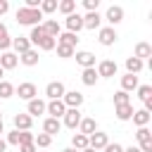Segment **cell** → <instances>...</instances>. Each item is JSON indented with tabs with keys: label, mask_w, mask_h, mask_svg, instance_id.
Instances as JSON below:
<instances>
[{
	"label": "cell",
	"mask_w": 152,
	"mask_h": 152,
	"mask_svg": "<svg viewBox=\"0 0 152 152\" xmlns=\"http://www.w3.org/2000/svg\"><path fill=\"white\" fill-rule=\"evenodd\" d=\"M5 142H7V145H19V131H12Z\"/></svg>",
	"instance_id": "42"
},
{
	"label": "cell",
	"mask_w": 152,
	"mask_h": 152,
	"mask_svg": "<svg viewBox=\"0 0 152 152\" xmlns=\"http://www.w3.org/2000/svg\"><path fill=\"white\" fill-rule=\"evenodd\" d=\"M55 45H57V40L48 36V38H45V40H43V43H40L38 48H40V50H55Z\"/></svg>",
	"instance_id": "41"
},
{
	"label": "cell",
	"mask_w": 152,
	"mask_h": 152,
	"mask_svg": "<svg viewBox=\"0 0 152 152\" xmlns=\"http://www.w3.org/2000/svg\"><path fill=\"white\" fill-rule=\"evenodd\" d=\"M0 81H2V69H0Z\"/></svg>",
	"instance_id": "52"
},
{
	"label": "cell",
	"mask_w": 152,
	"mask_h": 152,
	"mask_svg": "<svg viewBox=\"0 0 152 152\" xmlns=\"http://www.w3.org/2000/svg\"><path fill=\"white\" fill-rule=\"evenodd\" d=\"M40 10H28V7H19L17 10V21L21 26H40Z\"/></svg>",
	"instance_id": "1"
},
{
	"label": "cell",
	"mask_w": 152,
	"mask_h": 152,
	"mask_svg": "<svg viewBox=\"0 0 152 152\" xmlns=\"http://www.w3.org/2000/svg\"><path fill=\"white\" fill-rule=\"evenodd\" d=\"M0 119H2V114H0Z\"/></svg>",
	"instance_id": "53"
},
{
	"label": "cell",
	"mask_w": 152,
	"mask_h": 152,
	"mask_svg": "<svg viewBox=\"0 0 152 152\" xmlns=\"http://www.w3.org/2000/svg\"><path fill=\"white\" fill-rule=\"evenodd\" d=\"M138 97H140L142 102H150V100H152V88H150V86H138Z\"/></svg>",
	"instance_id": "38"
},
{
	"label": "cell",
	"mask_w": 152,
	"mask_h": 152,
	"mask_svg": "<svg viewBox=\"0 0 152 152\" xmlns=\"http://www.w3.org/2000/svg\"><path fill=\"white\" fill-rule=\"evenodd\" d=\"M19 152H36V145H19Z\"/></svg>",
	"instance_id": "45"
},
{
	"label": "cell",
	"mask_w": 152,
	"mask_h": 152,
	"mask_svg": "<svg viewBox=\"0 0 152 152\" xmlns=\"http://www.w3.org/2000/svg\"><path fill=\"white\" fill-rule=\"evenodd\" d=\"M81 112L78 109H66L64 112V126L66 128H78V124H81Z\"/></svg>",
	"instance_id": "10"
},
{
	"label": "cell",
	"mask_w": 152,
	"mask_h": 152,
	"mask_svg": "<svg viewBox=\"0 0 152 152\" xmlns=\"http://www.w3.org/2000/svg\"><path fill=\"white\" fill-rule=\"evenodd\" d=\"M81 152H95V150H90V147H86V150H81Z\"/></svg>",
	"instance_id": "51"
},
{
	"label": "cell",
	"mask_w": 152,
	"mask_h": 152,
	"mask_svg": "<svg viewBox=\"0 0 152 152\" xmlns=\"http://www.w3.org/2000/svg\"><path fill=\"white\" fill-rule=\"evenodd\" d=\"M97 76H102V78H112L114 74H116V62H112V59H102L100 64H97Z\"/></svg>",
	"instance_id": "7"
},
{
	"label": "cell",
	"mask_w": 152,
	"mask_h": 152,
	"mask_svg": "<svg viewBox=\"0 0 152 152\" xmlns=\"http://www.w3.org/2000/svg\"><path fill=\"white\" fill-rule=\"evenodd\" d=\"M55 48H57V55H59L62 59H69V57H74V48H69V45H59V43H57Z\"/></svg>",
	"instance_id": "37"
},
{
	"label": "cell",
	"mask_w": 152,
	"mask_h": 152,
	"mask_svg": "<svg viewBox=\"0 0 152 152\" xmlns=\"http://www.w3.org/2000/svg\"><path fill=\"white\" fill-rule=\"evenodd\" d=\"M57 10H59L62 14H66V17H69V14H74L76 2H74V0H64V2H59V5H57Z\"/></svg>",
	"instance_id": "34"
},
{
	"label": "cell",
	"mask_w": 152,
	"mask_h": 152,
	"mask_svg": "<svg viewBox=\"0 0 152 152\" xmlns=\"http://www.w3.org/2000/svg\"><path fill=\"white\" fill-rule=\"evenodd\" d=\"M5 150H7V142H5L2 138H0V152H5Z\"/></svg>",
	"instance_id": "47"
},
{
	"label": "cell",
	"mask_w": 152,
	"mask_h": 152,
	"mask_svg": "<svg viewBox=\"0 0 152 152\" xmlns=\"http://www.w3.org/2000/svg\"><path fill=\"white\" fill-rule=\"evenodd\" d=\"M138 88V76H133V74H126V76H121V90L124 93H128V90H135Z\"/></svg>",
	"instance_id": "26"
},
{
	"label": "cell",
	"mask_w": 152,
	"mask_h": 152,
	"mask_svg": "<svg viewBox=\"0 0 152 152\" xmlns=\"http://www.w3.org/2000/svg\"><path fill=\"white\" fill-rule=\"evenodd\" d=\"M114 114H116L119 121H128V119L133 116V104H131V102H128V104H119V107H114Z\"/></svg>",
	"instance_id": "22"
},
{
	"label": "cell",
	"mask_w": 152,
	"mask_h": 152,
	"mask_svg": "<svg viewBox=\"0 0 152 152\" xmlns=\"http://www.w3.org/2000/svg\"><path fill=\"white\" fill-rule=\"evenodd\" d=\"M5 133V124H2V119H0V135Z\"/></svg>",
	"instance_id": "49"
},
{
	"label": "cell",
	"mask_w": 152,
	"mask_h": 152,
	"mask_svg": "<svg viewBox=\"0 0 152 152\" xmlns=\"http://www.w3.org/2000/svg\"><path fill=\"white\" fill-rule=\"evenodd\" d=\"M62 152H78V150H74V147H66V150H62Z\"/></svg>",
	"instance_id": "50"
},
{
	"label": "cell",
	"mask_w": 152,
	"mask_h": 152,
	"mask_svg": "<svg viewBox=\"0 0 152 152\" xmlns=\"http://www.w3.org/2000/svg\"><path fill=\"white\" fill-rule=\"evenodd\" d=\"M109 24H112V28H114V24H119V21H124V7H119V5H112L109 10H107V17H104Z\"/></svg>",
	"instance_id": "11"
},
{
	"label": "cell",
	"mask_w": 152,
	"mask_h": 152,
	"mask_svg": "<svg viewBox=\"0 0 152 152\" xmlns=\"http://www.w3.org/2000/svg\"><path fill=\"white\" fill-rule=\"evenodd\" d=\"M59 128H62V121H59V119H50V116H48V119L43 121V133H48L50 138H52V135H57V133H59Z\"/></svg>",
	"instance_id": "14"
},
{
	"label": "cell",
	"mask_w": 152,
	"mask_h": 152,
	"mask_svg": "<svg viewBox=\"0 0 152 152\" xmlns=\"http://www.w3.org/2000/svg\"><path fill=\"white\" fill-rule=\"evenodd\" d=\"M33 138H36V135H33L31 131H19V145H31Z\"/></svg>",
	"instance_id": "40"
},
{
	"label": "cell",
	"mask_w": 152,
	"mask_h": 152,
	"mask_svg": "<svg viewBox=\"0 0 152 152\" xmlns=\"http://www.w3.org/2000/svg\"><path fill=\"white\" fill-rule=\"evenodd\" d=\"M104 152H124V147H121L119 142H107V147H104Z\"/></svg>",
	"instance_id": "43"
},
{
	"label": "cell",
	"mask_w": 152,
	"mask_h": 152,
	"mask_svg": "<svg viewBox=\"0 0 152 152\" xmlns=\"http://www.w3.org/2000/svg\"><path fill=\"white\" fill-rule=\"evenodd\" d=\"M124 152H140V147H133V145H131V147H126Z\"/></svg>",
	"instance_id": "48"
},
{
	"label": "cell",
	"mask_w": 152,
	"mask_h": 152,
	"mask_svg": "<svg viewBox=\"0 0 152 152\" xmlns=\"http://www.w3.org/2000/svg\"><path fill=\"white\" fill-rule=\"evenodd\" d=\"M62 102L66 104V109H78V107L83 104V95H81V93H76V90H71V93H64Z\"/></svg>",
	"instance_id": "9"
},
{
	"label": "cell",
	"mask_w": 152,
	"mask_h": 152,
	"mask_svg": "<svg viewBox=\"0 0 152 152\" xmlns=\"http://www.w3.org/2000/svg\"><path fill=\"white\" fill-rule=\"evenodd\" d=\"M97 71H95V66H90V69H83V74H81V81L86 83V86H95L97 83Z\"/></svg>",
	"instance_id": "28"
},
{
	"label": "cell",
	"mask_w": 152,
	"mask_h": 152,
	"mask_svg": "<svg viewBox=\"0 0 152 152\" xmlns=\"http://www.w3.org/2000/svg\"><path fill=\"white\" fill-rule=\"evenodd\" d=\"M50 142H52V138H50L48 133H38V135L33 138V145H36V147H40V150L50 147Z\"/></svg>",
	"instance_id": "32"
},
{
	"label": "cell",
	"mask_w": 152,
	"mask_h": 152,
	"mask_svg": "<svg viewBox=\"0 0 152 152\" xmlns=\"http://www.w3.org/2000/svg\"><path fill=\"white\" fill-rule=\"evenodd\" d=\"M38 10H40V14H50V12L57 10V2H55V0H43V2L38 5Z\"/></svg>",
	"instance_id": "35"
},
{
	"label": "cell",
	"mask_w": 152,
	"mask_h": 152,
	"mask_svg": "<svg viewBox=\"0 0 152 152\" xmlns=\"http://www.w3.org/2000/svg\"><path fill=\"white\" fill-rule=\"evenodd\" d=\"M126 69H128V74H133V76H135V74L142 69V62H140L138 57H133V55H131V57L126 59Z\"/></svg>",
	"instance_id": "31"
},
{
	"label": "cell",
	"mask_w": 152,
	"mask_h": 152,
	"mask_svg": "<svg viewBox=\"0 0 152 152\" xmlns=\"http://www.w3.org/2000/svg\"><path fill=\"white\" fill-rule=\"evenodd\" d=\"M150 55H152V45H150V43H145V40H140V43L135 45V50H133V57H138L140 62H142V59H147Z\"/></svg>",
	"instance_id": "17"
},
{
	"label": "cell",
	"mask_w": 152,
	"mask_h": 152,
	"mask_svg": "<svg viewBox=\"0 0 152 152\" xmlns=\"http://www.w3.org/2000/svg\"><path fill=\"white\" fill-rule=\"evenodd\" d=\"M43 28H45V33L50 36V38H55L57 40V36L62 33V26L57 24V19H45V24H40Z\"/></svg>",
	"instance_id": "15"
},
{
	"label": "cell",
	"mask_w": 152,
	"mask_h": 152,
	"mask_svg": "<svg viewBox=\"0 0 152 152\" xmlns=\"http://www.w3.org/2000/svg\"><path fill=\"white\" fill-rule=\"evenodd\" d=\"M64 93H66V88H64V83H59V81H50V83L45 86V95H48L50 100H62Z\"/></svg>",
	"instance_id": "3"
},
{
	"label": "cell",
	"mask_w": 152,
	"mask_h": 152,
	"mask_svg": "<svg viewBox=\"0 0 152 152\" xmlns=\"http://www.w3.org/2000/svg\"><path fill=\"white\" fill-rule=\"evenodd\" d=\"M12 45V40H10V36H7V26L5 24H0V50L2 52H7V48Z\"/></svg>",
	"instance_id": "33"
},
{
	"label": "cell",
	"mask_w": 152,
	"mask_h": 152,
	"mask_svg": "<svg viewBox=\"0 0 152 152\" xmlns=\"http://www.w3.org/2000/svg\"><path fill=\"white\" fill-rule=\"evenodd\" d=\"M107 142H109V138H107V133H100V131H95L93 135H88V147L90 150H104L107 147Z\"/></svg>",
	"instance_id": "5"
},
{
	"label": "cell",
	"mask_w": 152,
	"mask_h": 152,
	"mask_svg": "<svg viewBox=\"0 0 152 152\" xmlns=\"http://www.w3.org/2000/svg\"><path fill=\"white\" fill-rule=\"evenodd\" d=\"M45 112L50 114V119H59V116H64L66 104H64L62 100H50V102L45 104Z\"/></svg>",
	"instance_id": "6"
},
{
	"label": "cell",
	"mask_w": 152,
	"mask_h": 152,
	"mask_svg": "<svg viewBox=\"0 0 152 152\" xmlns=\"http://www.w3.org/2000/svg\"><path fill=\"white\" fill-rule=\"evenodd\" d=\"M19 64V55H14V52H2L0 55V69L5 71V69H14Z\"/></svg>",
	"instance_id": "12"
},
{
	"label": "cell",
	"mask_w": 152,
	"mask_h": 152,
	"mask_svg": "<svg viewBox=\"0 0 152 152\" xmlns=\"http://www.w3.org/2000/svg\"><path fill=\"white\" fill-rule=\"evenodd\" d=\"M33 119L28 114H14V131H28Z\"/></svg>",
	"instance_id": "18"
},
{
	"label": "cell",
	"mask_w": 152,
	"mask_h": 152,
	"mask_svg": "<svg viewBox=\"0 0 152 152\" xmlns=\"http://www.w3.org/2000/svg\"><path fill=\"white\" fill-rule=\"evenodd\" d=\"M71 147L74 150H86L88 147V135H83V133H74V138H71Z\"/></svg>",
	"instance_id": "29"
},
{
	"label": "cell",
	"mask_w": 152,
	"mask_h": 152,
	"mask_svg": "<svg viewBox=\"0 0 152 152\" xmlns=\"http://www.w3.org/2000/svg\"><path fill=\"white\" fill-rule=\"evenodd\" d=\"M64 26H66L69 33H76V36H78V31L83 28V17H81V14H69V17L64 19Z\"/></svg>",
	"instance_id": "8"
},
{
	"label": "cell",
	"mask_w": 152,
	"mask_h": 152,
	"mask_svg": "<svg viewBox=\"0 0 152 152\" xmlns=\"http://www.w3.org/2000/svg\"><path fill=\"white\" fill-rule=\"evenodd\" d=\"M76 62L83 66V69H90V66H95V55L93 52H76Z\"/></svg>",
	"instance_id": "20"
},
{
	"label": "cell",
	"mask_w": 152,
	"mask_h": 152,
	"mask_svg": "<svg viewBox=\"0 0 152 152\" xmlns=\"http://www.w3.org/2000/svg\"><path fill=\"white\" fill-rule=\"evenodd\" d=\"M97 131V124H95V119H90V116H83L81 119V124H78V133H83V135H93Z\"/></svg>",
	"instance_id": "13"
},
{
	"label": "cell",
	"mask_w": 152,
	"mask_h": 152,
	"mask_svg": "<svg viewBox=\"0 0 152 152\" xmlns=\"http://www.w3.org/2000/svg\"><path fill=\"white\" fill-rule=\"evenodd\" d=\"M131 119H133V124H135L138 128H142V126H147V124H150V112H147V109L133 112V116H131Z\"/></svg>",
	"instance_id": "27"
},
{
	"label": "cell",
	"mask_w": 152,
	"mask_h": 152,
	"mask_svg": "<svg viewBox=\"0 0 152 152\" xmlns=\"http://www.w3.org/2000/svg\"><path fill=\"white\" fill-rule=\"evenodd\" d=\"M14 95V86L10 81H0V97H12Z\"/></svg>",
	"instance_id": "36"
},
{
	"label": "cell",
	"mask_w": 152,
	"mask_h": 152,
	"mask_svg": "<svg viewBox=\"0 0 152 152\" xmlns=\"http://www.w3.org/2000/svg\"><path fill=\"white\" fill-rule=\"evenodd\" d=\"M97 5H100L97 0H86V10L88 12H97Z\"/></svg>",
	"instance_id": "44"
},
{
	"label": "cell",
	"mask_w": 152,
	"mask_h": 152,
	"mask_svg": "<svg viewBox=\"0 0 152 152\" xmlns=\"http://www.w3.org/2000/svg\"><path fill=\"white\" fill-rule=\"evenodd\" d=\"M26 114H28L31 119H33V116L45 114V102H43V100H38V97H36V100H31V102H28V112H26Z\"/></svg>",
	"instance_id": "21"
},
{
	"label": "cell",
	"mask_w": 152,
	"mask_h": 152,
	"mask_svg": "<svg viewBox=\"0 0 152 152\" xmlns=\"http://www.w3.org/2000/svg\"><path fill=\"white\" fill-rule=\"evenodd\" d=\"M45 38H48V33H45V28H43V26H33V28H31V33H28V40H31L33 45H40Z\"/></svg>",
	"instance_id": "23"
},
{
	"label": "cell",
	"mask_w": 152,
	"mask_h": 152,
	"mask_svg": "<svg viewBox=\"0 0 152 152\" xmlns=\"http://www.w3.org/2000/svg\"><path fill=\"white\" fill-rule=\"evenodd\" d=\"M100 43H102V45H114V43H116V31H114L112 26L100 28Z\"/></svg>",
	"instance_id": "16"
},
{
	"label": "cell",
	"mask_w": 152,
	"mask_h": 152,
	"mask_svg": "<svg viewBox=\"0 0 152 152\" xmlns=\"http://www.w3.org/2000/svg\"><path fill=\"white\" fill-rule=\"evenodd\" d=\"M12 48H14L19 55H24V52H28V50H31V40H28V38H24V36H19V38H14V40H12Z\"/></svg>",
	"instance_id": "25"
},
{
	"label": "cell",
	"mask_w": 152,
	"mask_h": 152,
	"mask_svg": "<svg viewBox=\"0 0 152 152\" xmlns=\"http://www.w3.org/2000/svg\"><path fill=\"white\" fill-rule=\"evenodd\" d=\"M7 10H10V2H7V0H0V17H2Z\"/></svg>",
	"instance_id": "46"
},
{
	"label": "cell",
	"mask_w": 152,
	"mask_h": 152,
	"mask_svg": "<svg viewBox=\"0 0 152 152\" xmlns=\"http://www.w3.org/2000/svg\"><path fill=\"white\" fill-rule=\"evenodd\" d=\"M19 59H21L26 66H36V64H38V50H33V48H31V50H28V52H24Z\"/></svg>",
	"instance_id": "30"
},
{
	"label": "cell",
	"mask_w": 152,
	"mask_h": 152,
	"mask_svg": "<svg viewBox=\"0 0 152 152\" xmlns=\"http://www.w3.org/2000/svg\"><path fill=\"white\" fill-rule=\"evenodd\" d=\"M100 24H102V17L97 12H88L83 17V28H100Z\"/></svg>",
	"instance_id": "19"
},
{
	"label": "cell",
	"mask_w": 152,
	"mask_h": 152,
	"mask_svg": "<svg viewBox=\"0 0 152 152\" xmlns=\"http://www.w3.org/2000/svg\"><path fill=\"white\" fill-rule=\"evenodd\" d=\"M14 95H19L21 100H28V102H31V100H36L38 90H36V86H33V83H28V81H26V83H19V88H14Z\"/></svg>",
	"instance_id": "4"
},
{
	"label": "cell",
	"mask_w": 152,
	"mask_h": 152,
	"mask_svg": "<svg viewBox=\"0 0 152 152\" xmlns=\"http://www.w3.org/2000/svg\"><path fill=\"white\" fill-rule=\"evenodd\" d=\"M131 102V97H128V93H124V90H119V93H114V107H119V104H128Z\"/></svg>",
	"instance_id": "39"
},
{
	"label": "cell",
	"mask_w": 152,
	"mask_h": 152,
	"mask_svg": "<svg viewBox=\"0 0 152 152\" xmlns=\"http://www.w3.org/2000/svg\"><path fill=\"white\" fill-rule=\"evenodd\" d=\"M57 43H59V45L76 48V43H78V36H76V33H69V31H64V33H59V36H57Z\"/></svg>",
	"instance_id": "24"
},
{
	"label": "cell",
	"mask_w": 152,
	"mask_h": 152,
	"mask_svg": "<svg viewBox=\"0 0 152 152\" xmlns=\"http://www.w3.org/2000/svg\"><path fill=\"white\" fill-rule=\"evenodd\" d=\"M135 138H138V142H140V152H152V133H150L147 126L138 128Z\"/></svg>",
	"instance_id": "2"
}]
</instances>
